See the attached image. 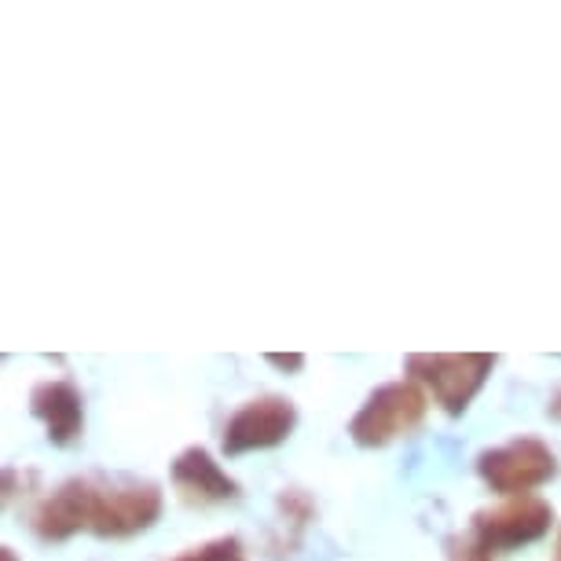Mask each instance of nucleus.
<instances>
[{"label": "nucleus", "instance_id": "nucleus-9", "mask_svg": "<svg viewBox=\"0 0 561 561\" xmlns=\"http://www.w3.org/2000/svg\"><path fill=\"white\" fill-rule=\"evenodd\" d=\"M30 411L45 422L48 440L56 448H73L84 433V408H81V393L73 389L67 378H51V382L34 386L30 393Z\"/></svg>", "mask_w": 561, "mask_h": 561}, {"label": "nucleus", "instance_id": "nucleus-7", "mask_svg": "<svg viewBox=\"0 0 561 561\" xmlns=\"http://www.w3.org/2000/svg\"><path fill=\"white\" fill-rule=\"evenodd\" d=\"M96 500H100L96 481L70 478L37 503L34 517H30V528H34L37 539H45V543H62V539L78 536V533H92Z\"/></svg>", "mask_w": 561, "mask_h": 561}, {"label": "nucleus", "instance_id": "nucleus-4", "mask_svg": "<svg viewBox=\"0 0 561 561\" xmlns=\"http://www.w3.org/2000/svg\"><path fill=\"white\" fill-rule=\"evenodd\" d=\"M550 525H554V511H550L547 500H539V495H517V500L484 506V511L473 514L470 536H478L492 554H511L517 547L539 543L550 533Z\"/></svg>", "mask_w": 561, "mask_h": 561}, {"label": "nucleus", "instance_id": "nucleus-3", "mask_svg": "<svg viewBox=\"0 0 561 561\" xmlns=\"http://www.w3.org/2000/svg\"><path fill=\"white\" fill-rule=\"evenodd\" d=\"M478 473L495 495L517 500L533 495L539 484L558 478V455L539 437H514L478 455Z\"/></svg>", "mask_w": 561, "mask_h": 561}, {"label": "nucleus", "instance_id": "nucleus-16", "mask_svg": "<svg viewBox=\"0 0 561 561\" xmlns=\"http://www.w3.org/2000/svg\"><path fill=\"white\" fill-rule=\"evenodd\" d=\"M554 561H561V533H558V543H554Z\"/></svg>", "mask_w": 561, "mask_h": 561}, {"label": "nucleus", "instance_id": "nucleus-5", "mask_svg": "<svg viewBox=\"0 0 561 561\" xmlns=\"http://www.w3.org/2000/svg\"><path fill=\"white\" fill-rule=\"evenodd\" d=\"M294 426H298V408H294V400L279 393H264V397L247 400V404L225 422L220 448H225V455L279 448L294 433Z\"/></svg>", "mask_w": 561, "mask_h": 561}, {"label": "nucleus", "instance_id": "nucleus-13", "mask_svg": "<svg viewBox=\"0 0 561 561\" xmlns=\"http://www.w3.org/2000/svg\"><path fill=\"white\" fill-rule=\"evenodd\" d=\"M272 367H279V370H290V375H301L305 370V356L301 353H268L264 356Z\"/></svg>", "mask_w": 561, "mask_h": 561}, {"label": "nucleus", "instance_id": "nucleus-6", "mask_svg": "<svg viewBox=\"0 0 561 561\" xmlns=\"http://www.w3.org/2000/svg\"><path fill=\"white\" fill-rule=\"evenodd\" d=\"M158 514H162V489L151 481H122V484H100L96 517L92 533L100 539H125L136 533H147Z\"/></svg>", "mask_w": 561, "mask_h": 561}, {"label": "nucleus", "instance_id": "nucleus-12", "mask_svg": "<svg viewBox=\"0 0 561 561\" xmlns=\"http://www.w3.org/2000/svg\"><path fill=\"white\" fill-rule=\"evenodd\" d=\"M444 550H448V561H495V554L489 547L481 543L478 536H451L448 543H444Z\"/></svg>", "mask_w": 561, "mask_h": 561}, {"label": "nucleus", "instance_id": "nucleus-11", "mask_svg": "<svg viewBox=\"0 0 561 561\" xmlns=\"http://www.w3.org/2000/svg\"><path fill=\"white\" fill-rule=\"evenodd\" d=\"M173 561H247V550H242L239 536H217L203 547L184 550V554Z\"/></svg>", "mask_w": 561, "mask_h": 561}, {"label": "nucleus", "instance_id": "nucleus-15", "mask_svg": "<svg viewBox=\"0 0 561 561\" xmlns=\"http://www.w3.org/2000/svg\"><path fill=\"white\" fill-rule=\"evenodd\" d=\"M0 558H4V561H19V558H15V550H12V547H4V554H0Z\"/></svg>", "mask_w": 561, "mask_h": 561}, {"label": "nucleus", "instance_id": "nucleus-10", "mask_svg": "<svg viewBox=\"0 0 561 561\" xmlns=\"http://www.w3.org/2000/svg\"><path fill=\"white\" fill-rule=\"evenodd\" d=\"M316 517V503L305 495L301 489H287L279 495V525H290V543H298V536L309 528V522Z\"/></svg>", "mask_w": 561, "mask_h": 561}, {"label": "nucleus", "instance_id": "nucleus-1", "mask_svg": "<svg viewBox=\"0 0 561 561\" xmlns=\"http://www.w3.org/2000/svg\"><path fill=\"white\" fill-rule=\"evenodd\" d=\"M495 367L492 353H411L404 370L415 386L437 400L444 415L459 419L478 400Z\"/></svg>", "mask_w": 561, "mask_h": 561}, {"label": "nucleus", "instance_id": "nucleus-8", "mask_svg": "<svg viewBox=\"0 0 561 561\" xmlns=\"http://www.w3.org/2000/svg\"><path fill=\"white\" fill-rule=\"evenodd\" d=\"M169 478L180 495V503L187 506H217L239 500V481L228 478V470H220V462L209 455L203 444L184 448L169 466Z\"/></svg>", "mask_w": 561, "mask_h": 561}, {"label": "nucleus", "instance_id": "nucleus-14", "mask_svg": "<svg viewBox=\"0 0 561 561\" xmlns=\"http://www.w3.org/2000/svg\"><path fill=\"white\" fill-rule=\"evenodd\" d=\"M547 415L554 419V422H561V386L550 393V400H547Z\"/></svg>", "mask_w": 561, "mask_h": 561}, {"label": "nucleus", "instance_id": "nucleus-2", "mask_svg": "<svg viewBox=\"0 0 561 561\" xmlns=\"http://www.w3.org/2000/svg\"><path fill=\"white\" fill-rule=\"evenodd\" d=\"M426 411L430 397L422 386H415L411 378L386 382L359 404L353 422H348V437L356 448H386V444L415 433L426 422Z\"/></svg>", "mask_w": 561, "mask_h": 561}]
</instances>
